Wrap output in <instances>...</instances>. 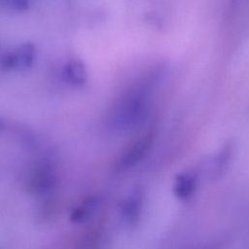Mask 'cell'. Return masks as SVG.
Masks as SVG:
<instances>
[{"label":"cell","instance_id":"6da1fadb","mask_svg":"<svg viewBox=\"0 0 249 249\" xmlns=\"http://www.w3.org/2000/svg\"><path fill=\"white\" fill-rule=\"evenodd\" d=\"M148 96L146 87L143 86L134 89L124 96L116 113L117 123L125 127H129L141 122L148 112Z\"/></svg>","mask_w":249,"mask_h":249},{"label":"cell","instance_id":"7a4b0ae2","mask_svg":"<svg viewBox=\"0 0 249 249\" xmlns=\"http://www.w3.org/2000/svg\"><path fill=\"white\" fill-rule=\"evenodd\" d=\"M154 140V131H148L131 142L117 160L116 169L125 170L141 161L151 150Z\"/></svg>","mask_w":249,"mask_h":249},{"label":"cell","instance_id":"3957f363","mask_svg":"<svg viewBox=\"0 0 249 249\" xmlns=\"http://www.w3.org/2000/svg\"><path fill=\"white\" fill-rule=\"evenodd\" d=\"M35 56L36 51L34 45L32 43H24L13 52L5 54L1 60V66L6 70H26L33 65Z\"/></svg>","mask_w":249,"mask_h":249},{"label":"cell","instance_id":"277c9868","mask_svg":"<svg viewBox=\"0 0 249 249\" xmlns=\"http://www.w3.org/2000/svg\"><path fill=\"white\" fill-rule=\"evenodd\" d=\"M143 200V191L140 187H136L123 202L122 215L128 225H137L142 213Z\"/></svg>","mask_w":249,"mask_h":249},{"label":"cell","instance_id":"5b68a950","mask_svg":"<svg viewBox=\"0 0 249 249\" xmlns=\"http://www.w3.org/2000/svg\"><path fill=\"white\" fill-rule=\"evenodd\" d=\"M56 183L54 171L48 166L36 168L30 175L27 186L33 193H45L50 191Z\"/></svg>","mask_w":249,"mask_h":249},{"label":"cell","instance_id":"8992f818","mask_svg":"<svg viewBox=\"0 0 249 249\" xmlns=\"http://www.w3.org/2000/svg\"><path fill=\"white\" fill-rule=\"evenodd\" d=\"M196 186V174L193 171H183L174 178L173 194L179 200L187 201L195 195Z\"/></svg>","mask_w":249,"mask_h":249},{"label":"cell","instance_id":"52a82bcc","mask_svg":"<svg viewBox=\"0 0 249 249\" xmlns=\"http://www.w3.org/2000/svg\"><path fill=\"white\" fill-rule=\"evenodd\" d=\"M64 79L75 86H81L88 80V72L85 63L81 59L69 60L63 68Z\"/></svg>","mask_w":249,"mask_h":249},{"label":"cell","instance_id":"ba28073f","mask_svg":"<svg viewBox=\"0 0 249 249\" xmlns=\"http://www.w3.org/2000/svg\"><path fill=\"white\" fill-rule=\"evenodd\" d=\"M231 155H232V145L231 143L225 144V146L222 148V150L218 154L213 163L212 178L214 180H218L225 174V172L227 171L230 165Z\"/></svg>","mask_w":249,"mask_h":249},{"label":"cell","instance_id":"9c48e42d","mask_svg":"<svg viewBox=\"0 0 249 249\" xmlns=\"http://www.w3.org/2000/svg\"><path fill=\"white\" fill-rule=\"evenodd\" d=\"M97 202V198L96 197H89L87 201H85V203L79 207H77L75 210H73L72 214H71V219L72 221L76 222V223H81L84 222L88 219L89 215H90V212H92L95 204Z\"/></svg>","mask_w":249,"mask_h":249},{"label":"cell","instance_id":"30bf717a","mask_svg":"<svg viewBox=\"0 0 249 249\" xmlns=\"http://www.w3.org/2000/svg\"><path fill=\"white\" fill-rule=\"evenodd\" d=\"M6 5L18 11H25L28 9L29 0H4Z\"/></svg>","mask_w":249,"mask_h":249},{"label":"cell","instance_id":"8fae6325","mask_svg":"<svg viewBox=\"0 0 249 249\" xmlns=\"http://www.w3.org/2000/svg\"><path fill=\"white\" fill-rule=\"evenodd\" d=\"M5 128V124H4V121L0 118V131H2L3 129Z\"/></svg>","mask_w":249,"mask_h":249}]
</instances>
